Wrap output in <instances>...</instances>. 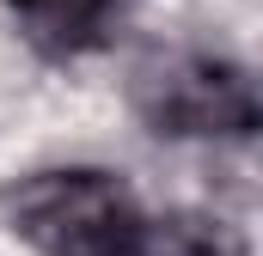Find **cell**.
Here are the masks:
<instances>
[{"label":"cell","mask_w":263,"mask_h":256,"mask_svg":"<svg viewBox=\"0 0 263 256\" xmlns=\"http://www.w3.org/2000/svg\"><path fill=\"white\" fill-rule=\"evenodd\" d=\"M0 220L37 256H135L147 207L104 165H49L0 183Z\"/></svg>","instance_id":"cell-1"},{"label":"cell","mask_w":263,"mask_h":256,"mask_svg":"<svg viewBox=\"0 0 263 256\" xmlns=\"http://www.w3.org/2000/svg\"><path fill=\"white\" fill-rule=\"evenodd\" d=\"M129 104L159 140H251L263 122L251 73L208 49H153L129 79Z\"/></svg>","instance_id":"cell-2"},{"label":"cell","mask_w":263,"mask_h":256,"mask_svg":"<svg viewBox=\"0 0 263 256\" xmlns=\"http://www.w3.org/2000/svg\"><path fill=\"white\" fill-rule=\"evenodd\" d=\"M135 256H239V232L220 214L165 207V214H147Z\"/></svg>","instance_id":"cell-4"},{"label":"cell","mask_w":263,"mask_h":256,"mask_svg":"<svg viewBox=\"0 0 263 256\" xmlns=\"http://www.w3.org/2000/svg\"><path fill=\"white\" fill-rule=\"evenodd\" d=\"M123 6L129 0H6V12L18 18L31 49H43L49 61H73V55L104 49Z\"/></svg>","instance_id":"cell-3"}]
</instances>
